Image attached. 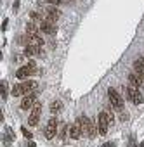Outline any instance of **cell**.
Returning <instances> with one entry per match:
<instances>
[{
	"label": "cell",
	"mask_w": 144,
	"mask_h": 147,
	"mask_svg": "<svg viewBox=\"0 0 144 147\" xmlns=\"http://www.w3.org/2000/svg\"><path fill=\"white\" fill-rule=\"evenodd\" d=\"M61 109H63V102H61V100H54V102H50V113H52V114H57Z\"/></svg>",
	"instance_id": "2e32d148"
},
{
	"label": "cell",
	"mask_w": 144,
	"mask_h": 147,
	"mask_svg": "<svg viewBox=\"0 0 144 147\" xmlns=\"http://www.w3.org/2000/svg\"><path fill=\"white\" fill-rule=\"evenodd\" d=\"M45 2H49V4H52V5H59L63 0H45Z\"/></svg>",
	"instance_id": "ffe728a7"
},
{
	"label": "cell",
	"mask_w": 144,
	"mask_h": 147,
	"mask_svg": "<svg viewBox=\"0 0 144 147\" xmlns=\"http://www.w3.org/2000/svg\"><path fill=\"white\" fill-rule=\"evenodd\" d=\"M38 52H40V47H38V45H26V47H25V55H26V57L38 55Z\"/></svg>",
	"instance_id": "5bb4252c"
},
{
	"label": "cell",
	"mask_w": 144,
	"mask_h": 147,
	"mask_svg": "<svg viewBox=\"0 0 144 147\" xmlns=\"http://www.w3.org/2000/svg\"><path fill=\"white\" fill-rule=\"evenodd\" d=\"M17 7H19V0H16V2H14V11H17Z\"/></svg>",
	"instance_id": "cb8c5ba5"
},
{
	"label": "cell",
	"mask_w": 144,
	"mask_h": 147,
	"mask_svg": "<svg viewBox=\"0 0 144 147\" xmlns=\"http://www.w3.org/2000/svg\"><path fill=\"white\" fill-rule=\"evenodd\" d=\"M57 125H59V123H57V119H56V118H50V119H49L47 127H45V132H44V133H45V137H47L49 140H50V138H54V137L57 135Z\"/></svg>",
	"instance_id": "8992f818"
},
{
	"label": "cell",
	"mask_w": 144,
	"mask_h": 147,
	"mask_svg": "<svg viewBox=\"0 0 144 147\" xmlns=\"http://www.w3.org/2000/svg\"><path fill=\"white\" fill-rule=\"evenodd\" d=\"M35 104H36V92H35V94H28V95L23 97V100H21V109H23V111H28V109L35 107Z\"/></svg>",
	"instance_id": "52a82bcc"
},
{
	"label": "cell",
	"mask_w": 144,
	"mask_h": 147,
	"mask_svg": "<svg viewBox=\"0 0 144 147\" xmlns=\"http://www.w3.org/2000/svg\"><path fill=\"white\" fill-rule=\"evenodd\" d=\"M21 133H23V135H25V137H26L28 140H31V138H33L31 132H30V130H26V127H23V128H21Z\"/></svg>",
	"instance_id": "d6986e66"
},
{
	"label": "cell",
	"mask_w": 144,
	"mask_h": 147,
	"mask_svg": "<svg viewBox=\"0 0 144 147\" xmlns=\"http://www.w3.org/2000/svg\"><path fill=\"white\" fill-rule=\"evenodd\" d=\"M12 95H14V97H23V95H26L21 83H16V85L12 87Z\"/></svg>",
	"instance_id": "9a60e30c"
},
{
	"label": "cell",
	"mask_w": 144,
	"mask_h": 147,
	"mask_svg": "<svg viewBox=\"0 0 144 147\" xmlns=\"http://www.w3.org/2000/svg\"><path fill=\"white\" fill-rule=\"evenodd\" d=\"M9 97V87H7V81H2V100H5Z\"/></svg>",
	"instance_id": "ac0fdd59"
},
{
	"label": "cell",
	"mask_w": 144,
	"mask_h": 147,
	"mask_svg": "<svg viewBox=\"0 0 144 147\" xmlns=\"http://www.w3.org/2000/svg\"><path fill=\"white\" fill-rule=\"evenodd\" d=\"M40 31H44V33H47V35H54L56 33V26H54V23H50V21H42L40 23Z\"/></svg>",
	"instance_id": "30bf717a"
},
{
	"label": "cell",
	"mask_w": 144,
	"mask_h": 147,
	"mask_svg": "<svg viewBox=\"0 0 144 147\" xmlns=\"http://www.w3.org/2000/svg\"><path fill=\"white\" fill-rule=\"evenodd\" d=\"M36 73H38V71H36V64H35L33 61H30L26 66H23V68H19V69H17V73H16V78H17V80H23V81H25V80H26L30 74H36Z\"/></svg>",
	"instance_id": "6da1fadb"
},
{
	"label": "cell",
	"mask_w": 144,
	"mask_h": 147,
	"mask_svg": "<svg viewBox=\"0 0 144 147\" xmlns=\"http://www.w3.org/2000/svg\"><path fill=\"white\" fill-rule=\"evenodd\" d=\"M28 147H36V144H35L33 140H30V142H28Z\"/></svg>",
	"instance_id": "603a6c76"
},
{
	"label": "cell",
	"mask_w": 144,
	"mask_h": 147,
	"mask_svg": "<svg viewBox=\"0 0 144 147\" xmlns=\"http://www.w3.org/2000/svg\"><path fill=\"white\" fill-rule=\"evenodd\" d=\"M108 97H109L111 106H113L116 111H125V107H123V97H121L115 88H108Z\"/></svg>",
	"instance_id": "7a4b0ae2"
},
{
	"label": "cell",
	"mask_w": 144,
	"mask_h": 147,
	"mask_svg": "<svg viewBox=\"0 0 144 147\" xmlns=\"http://www.w3.org/2000/svg\"><path fill=\"white\" fill-rule=\"evenodd\" d=\"M38 31H40V26H36L35 23H28L26 24V33L28 35H38Z\"/></svg>",
	"instance_id": "e0dca14e"
},
{
	"label": "cell",
	"mask_w": 144,
	"mask_h": 147,
	"mask_svg": "<svg viewBox=\"0 0 144 147\" xmlns=\"http://www.w3.org/2000/svg\"><path fill=\"white\" fill-rule=\"evenodd\" d=\"M21 85H23V90H25L26 95H28V94H35V92L38 90V83H36L35 80H25Z\"/></svg>",
	"instance_id": "9c48e42d"
},
{
	"label": "cell",
	"mask_w": 144,
	"mask_h": 147,
	"mask_svg": "<svg viewBox=\"0 0 144 147\" xmlns=\"http://www.w3.org/2000/svg\"><path fill=\"white\" fill-rule=\"evenodd\" d=\"M109 125H111V121H109L106 111H102V113L99 114V119H97V132H99L101 135H106V133H108V128H109Z\"/></svg>",
	"instance_id": "277c9868"
},
{
	"label": "cell",
	"mask_w": 144,
	"mask_h": 147,
	"mask_svg": "<svg viewBox=\"0 0 144 147\" xmlns=\"http://www.w3.org/2000/svg\"><path fill=\"white\" fill-rule=\"evenodd\" d=\"M82 128H80V125L78 123H75V125H71L70 127V138H73V140H78L80 137H82Z\"/></svg>",
	"instance_id": "7c38bea8"
},
{
	"label": "cell",
	"mask_w": 144,
	"mask_h": 147,
	"mask_svg": "<svg viewBox=\"0 0 144 147\" xmlns=\"http://www.w3.org/2000/svg\"><path fill=\"white\" fill-rule=\"evenodd\" d=\"M78 125H80V128H82V132H84L85 135H89V137H94L96 135V127H94V123L87 118V116H82V118H78V121H76Z\"/></svg>",
	"instance_id": "3957f363"
},
{
	"label": "cell",
	"mask_w": 144,
	"mask_h": 147,
	"mask_svg": "<svg viewBox=\"0 0 144 147\" xmlns=\"http://www.w3.org/2000/svg\"><path fill=\"white\" fill-rule=\"evenodd\" d=\"M129 83H130V87H134V88H139L141 85H142V76L141 74H137V73H132V74H129Z\"/></svg>",
	"instance_id": "8fae6325"
},
{
	"label": "cell",
	"mask_w": 144,
	"mask_h": 147,
	"mask_svg": "<svg viewBox=\"0 0 144 147\" xmlns=\"http://www.w3.org/2000/svg\"><path fill=\"white\" fill-rule=\"evenodd\" d=\"M40 114H42V104L36 102L35 107H33V111H31V114H30V118H28V125H30V127H38Z\"/></svg>",
	"instance_id": "5b68a950"
},
{
	"label": "cell",
	"mask_w": 144,
	"mask_h": 147,
	"mask_svg": "<svg viewBox=\"0 0 144 147\" xmlns=\"http://www.w3.org/2000/svg\"><path fill=\"white\" fill-rule=\"evenodd\" d=\"M59 16H61L59 9H56V7H52V5H50V7L47 9V17H45V19H47V21H50V23H54V21H57V19H59Z\"/></svg>",
	"instance_id": "4fadbf2b"
},
{
	"label": "cell",
	"mask_w": 144,
	"mask_h": 147,
	"mask_svg": "<svg viewBox=\"0 0 144 147\" xmlns=\"http://www.w3.org/2000/svg\"><path fill=\"white\" fill-rule=\"evenodd\" d=\"M101 147H115V144L113 142H106V144H102Z\"/></svg>",
	"instance_id": "7402d4cb"
},
{
	"label": "cell",
	"mask_w": 144,
	"mask_h": 147,
	"mask_svg": "<svg viewBox=\"0 0 144 147\" xmlns=\"http://www.w3.org/2000/svg\"><path fill=\"white\" fill-rule=\"evenodd\" d=\"M127 97L134 102V104H142V94L139 92V88H134V87H129L127 88Z\"/></svg>",
	"instance_id": "ba28073f"
},
{
	"label": "cell",
	"mask_w": 144,
	"mask_h": 147,
	"mask_svg": "<svg viewBox=\"0 0 144 147\" xmlns=\"http://www.w3.org/2000/svg\"><path fill=\"white\" fill-rule=\"evenodd\" d=\"M7 24H9V19H4V21H2V31L7 30Z\"/></svg>",
	"instance_id": "44dd1931"
}]
</instances>
